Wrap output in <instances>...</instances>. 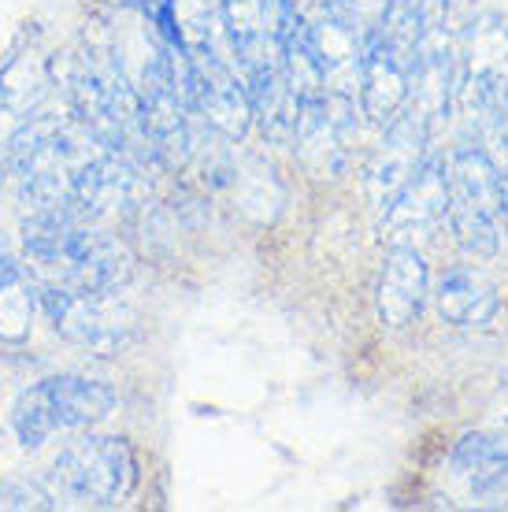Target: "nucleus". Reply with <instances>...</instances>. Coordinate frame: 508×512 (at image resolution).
I'll list each match as a JSON object with an SVG mask.
<instances>
[{"instance_id": "nucleus-11", "label": "nucleus", "mask_w": 508, "mask_h": 512, "mask_svg": "<svg viewBox=\"0 0 508 512\" xmlns=\"http://www.w3.org/2000/svg\"><path fill=\"white\" fill-rule=\"evenodd\" d=\"M427 127H420L412 116H401L394 123H386L382 127V141L375 145V153L368 160V197L371 205L386 212V208L394 205V197L405 190L412 175L423 167L427 160Z\"/></svg>"}, {"instance_id": "nucleus-17", "label": "nucleus", "mask_w": 508, "mask_h": 512, "mask_svg": "<svg viewBox=\"0 0 508 512\" xmlns=\"http://www.w3.org/2000/svg\"><path fill=\"white\" fill-rule=\"evenodd\" d=\"M445 15H449V0H386L379 34L416 49L427 34L445 30Z\"/></svg>"}, {"instance_id": "nucleus-5", "label": "nucleus", "mask_w": 508, "mask_h": 512, "mask_svg": "<svg viewBox=\"0 0 508 512\" xmlns=\"http://www.w3.org/2000/svg\"><path fill=\"white\" fill-rule=\"evenodd\" d=\"M457 97L479 127L508 116V19L497 12L471 15L453 45Z\"/></svg>"}, {"instance_id": "nucleus-19", "label": "nucleus", "mask_w": 508, "mask_h": 512, "mask_svg": "<svg viewBox=\"0 0 508 512\" xmlns=\"http://www.w3.org/2000/svg\"><path fill=\"white\" fill-rule=\"evenodd\" d=\"M108 4H138V0H108Z\"/></svg>"}, {"instance_id": "nucleus-10", "label": "nucleus", "mask_w": 508, "mask_h": 512, "mask_svg": "<svg viewBox=\"0 0 508 512\" xmlns=\"http://www.w3.org/2000/svg\"><path fill=\"white\" fill-rule=\"evenodd\" d=\"M308 45L316 52L319 71H323V86L334 97H353L360 86V64L368 41L375 38L368 26H360L349 15L334 12V8H319L316 23H305Z\"/></svg>"}, {"instance_id": "nucleus-9", "label": "nucleus", "mask_w": 508, "mask_h": 512, "mask_svg": "<svg viewBox=\"0 0 508 512\" xmlns=\"http://www.w3.org/2000/svg\"><path fill=\"white\" fill-rule=\"evenodd\" d=\"M412 64H416V49L375 30V38L368 41V52H364V64H360V86H356L360 112L375 127H386L401 116L408 86H412Z\"/></svg>"}, {"instance_id": "nucleus-12", "label": "nucleus", "mask_w": 508, "mask_h": 512, "mask_svg": "<svg viewBox=\"0 0 508 512\" xmlns=\"http://www.w3.org/2000/svg\"><path fill=\"white\" fill-rule=\"evenodd\" d=\"M457 93V75H453V45L445 30H434L416 45V64H412V86H408L405 116H412L427 134H438L449 119V104Z\"/></svg>"}, {"instance_id": "nucleus-16", "label": "nucleus", "mask_w": 508, "mask_h": 512, "mask_svg": "<svg viewBox=\"0 0 508 512\" xmlns=\"http://www.w3.org/2000/svg\"><path fill=\"white\" fill-rule=\"evenodd\" d=\"M38 282L26 271L23 256H0V342L19 346L34 327Z\"/></svg>"}, {"instance_id": "nucleus-14", "label": "nucleus", "mask_w": 508, "mask_h": 512, "mask_svg": "<svg viewBox=\"0 0 508 512\" xmlns=\"http://www.w3.org/2000/svg\"><path fill=\"white\" fill-rule=\"evenodd\" d=\"M431 297V271L416 245H394L379 275V320L386 327H408Z\"/></svg>"}, {"instance_id": "nucleus-13", "label": "nucleus", "mask_w": 508, "mask_h": 512, "mask_svg": "<svg viewBox=\"0 0 508 512\" xmlns=\"http://www.w3.org/2000/svg\"><path fill=\"white\" fill-rule=\"evenodd\" d=\"M449 479L464 498L479 505L508 498V442L486 431L464 435L449 453Z\"/></svg>"}, {"instance_id": "nucleus-2", "label": "nucleus", "mask_w": 508, "mask_h": 512, "mask_svg": "<svg viewBox=\"0 0 508 512\" xmlns=\"http://www.w3.org/2000/svg\"><path fill=\"white\" fill-rule=\"evenodd\" d=\"M449 182V231L464 253L490 260L501 253L508 223V182L497 160L479 145H464L445 156Z\"/></svg>"}, {"instance_id": "nucleus-8", "label": "nucleus", "mask_w": 508, "mask_h": 512, "mask_svg": "<svg viewBox=\"0 0 508 512\" xmlns=\"http://www.w3.org/2000/svg\"><path fill=\"white\" fill-rule=\"evenodd\" d=\"M449 219V182H445V160H423L405 190L394 197V205L382 212L386 238L394 245L431 242Z\"/></svg>"}, {"instance_id": "nucleus-4", "label": "nucleus", "mask_w": 508, "mask_h": 512, "mask_svg": "<svg viewBox=\"0 0 508 512\" xmlns=\"http://www.w3.org/2000/svg\"><path fill=\"white\" fill-rule=\"evenodd\" d=\"M115 390L101 379L86 375H49L41 383L26 386L12 409L15 438L23 449H41L56 435L89 431L112 416Z\"/></svg>"}, {"instance_id": "nucleus-7", "label": "nucleus", "mask_w": 508, "mask_h": 512, "mask_svg": "<svg viewBox=\"0 0 508 512\" xmlns=\"http://www.w3.org/2000/svg\"><path fill=\"white\" fill-rule=\"evenodd\" d=\"M193 75V112L204 119V127L219 138L238 141L253 127V101L245 93V82L234 67L223 26H208L204 34L186 41Z\"/></svg>"}, {"instance_id": "nucleus-15", "label": "nucleus", "mask_w": 508, "mask_h": 512, "mask_svg": "<svg viewBox=\"0 0 508 512\" xmlns=\"http://www.w3.org/2000/svg\"><path fill=\"white\" fill-rule=\"evenodd\" d=\"M434 308L445 323L453 327H490L501 312V297H497L494 282L483 279L471 268H449L434 286Z\"/></svg>"}, {"instance_id": "nucleus-3", "label": "nucleus", "mask_w": 508, "mask_h": 512, "mask_svg": "<svg viewBox=\"0 0 508 512\" xmlns=\"http://www.w3.org/2000/svg\"><path fill=\"white\" fill-rule=\"evenodd\" d=\"M134 487H138L134 449L112 435H86L82 442L67 446L45 475V490L52 501L67 509H112L127 501Z\"/></svg>"}, {"instance_id": "nucleus-1", "label": "nucleus", "mask_w": 508, "mask_h": 512, "mask_svg": "<svg viewBox=\"0 0 508 512\" xmlns=\"http://www.w3.org/2000/svg\"><path fill=\"white\" fill-rule=\"evenodd\" d=\"M23 264L38 286L64 290H123L130 249L97 219L67 212H34L23 223Z\"/></svg>"}, {"instance_id": "nucleus-18", "label": "nucleus", "mask_w": 508, "mask_h": 512, "mask_svg": "<svg viewBox=\"0 0 508 512\" xmlns=\"http://www.w3.org/2000/svg\"><path fill=\"white\" fill-rule=\"evenodd\" d=\"M0 505L4 509H56L49 490L30 487V483H4L0 487Z\"/></svg>"}, {"instance_id": "nucleus-6", "label": "nucleus", "mask_w": 508, "mask_h": 512, "mask_svg": "<svg viewBox=\"0 0 508 512\" xmlns=\"http://www.w3.org/2000/svg\"><path fill=\"white\" fill-rule=\"evenodd\" d=\"M38 305L67 342L93 357H119L138 334V312L119 290L38 286Z\"/></svg>"}]
</instances>
